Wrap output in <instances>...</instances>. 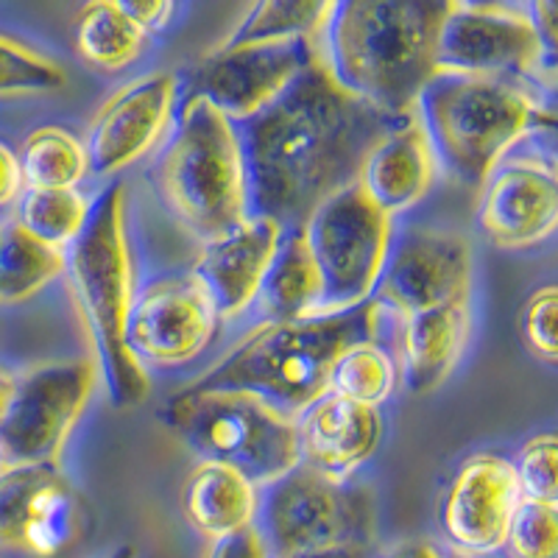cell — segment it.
I'll return each instance as SVG.
<instances>
[{
  "label": "cell",
  "instance_id": "cell-34",
  "mask_svg": "<svg viewBox=\"0 0 558 558\" xmlns=\"http://www.w3.org/2000/svg\"><path fill=\"white\" fill-rule=\"evenodd\" d=\"M556 311L558 296L556 288L545 286L533 291L520 313V336L533 357L545 363H556L558 343H556Z\"/></svg>",
  "mask_w": 558,
  "mask_h": 558
},
{
  "label": "cell",
  "instance_id": "cell-25",
  "mask_svg": "<svg viewBox=\"0 0 558 558\" xmlns=\"http://www.w3.org/2000/svg\"><path fill=\"white\" fill-rule=\"evenodd\" d=\"M84 531V502L78 492L59 472L45 483L28 506L20 550L51 558L76 545Z\"/></svg>",
  "mask_w": 558,
  "mask_h": 558
},
{
  "label": "cell",
  "instance_id": "cell-11",
  "mask_svg": "<svg viewBox=\"0 0 558 558\" xmlns=\"http://www.w3.org/2000/svg\"><path fill=\"white\" fill-rule=\"evenodd\" d=\"M93 361L45 363L14 380L12 400L0 416V441L14 466L59 463L70 430L76 427L96 388Z\"/></svg>",
  "mask_w": 558,
  "mask_h": 558
},
{
  "label": "cell",
  "instance_id": "cell-27",
  "mask_svg": "<svg viewBox=\"0 0 558 558\" xmlns=\"http://www.w3.org/2000/svg\"><path fill=\"white\" fill-rule=\"evenodd\" d=\"M336 3L322 0H263L248 9L221 45L286 43V39H318Z\"/></svg>",
  "mask_w": 558,
  "mask_h": 558
},
{
  "label": "cell",
  "instance_id": "cell-42",
  "mask_svg": "<svg viewBox=\"0 0 558 558\" xmlns=\"http://www.w3.org/2000/svg\"><path fill=\"white\" fill-rule=\"evenodd\" d=\"M9 470H14V463H12V458H9V452H7V447H3V441H0V477L7 475Z\"/></svg>",
  "mask_w": 558,
  "mask_h": 558
},
{
  "label": "cell",
  "instance_id": "cell-44",
  "mask_svg": "<svg viewBox=\"0 0 558 558\" xmlns=\"http://www.w3.org/2000/svg\"><path fill=\"white\" fill-rule=\"evenodd\" d=\"M441 558H472V556H463V553H456V556H441Z\"/></svg>",
  "mask_w": 558,
  "mask_h": 558
},
{
  "label": "cell",
  "instance_id": "cell-19",
  "mask_svg": "<svg viewBox=\"0 0 558 558\" xmlns=\"http://www.w3.org/2000/svg\"><path fill=\"white\" fill-rule=\"evenodd\" d=\"M282 232L268 218L248 216L227 235L202 243L191 277L204 288L218 318H235L252 305Z\"/></svg>",
  "mask_w": 558,
  "mask_h": 558
},
{
  "label": "cell",
  "instance_id": "cell-14",
  "mask_svg": "<svg viewBox=\"0 0 558 558\" xmlns=\"http://www.w3.org/2000/svg\"><path fill=\"white\" fill-rule=\"evenodd\" d=\"M216 327V307L191 274L162 277L134 296L126 347L140 366H179L202 355Z\"/></svg>",
  "mask_w": 558,
  "mask_h": 558
},
{
  "label": "cell",
  "instance_id": "cell-6",
  "mask_svg": "<svg viewBox=\"0 0 558 558\" xmlns=\"http://www.w3.org/2000/svg\"><path fill=\"white\" fill-rule=\"evenodd\" d=\"M154 184L173 218L202 243L248 218L235 126L202 98H184L177 129L154 166Z\"/></svg>",
  "mask_w": 558,
  "mask_h": 558
},
{
  "label": "cell",
  "instance_id": "cell-22",
  "mask_svg": "<svg viewBox=\"0 0 558 558\" xmlns=\"http://www.w3.org/2000/svg\"><path fill=\"white\" fill-rule=\"evenodd\" d=\"M257 500V486L243 475L218 463H198L182 488V514L193 531L218 542L254 525Z\"/></svg>",
  "mask_w": 558,
  "mask_h": 558
},
{
  "label": "cell",
  "instance_id": "cell-4",
  "mask_svg": "<svg viewBox=\"0 0 558 558\" xmlns=\"http://www.w3.org/2000/svg\"><path fill=\"white\" fill-rule=\"evenodd\" d=\"M62 254V274H68L87 332L96 343V368L107 386L109 402L118 411L140 405L148 393V375L126 347L134 274L123 182L107 184L89 202L82 232Z\"/></svg>",
  "mask_w": 558,
  "mask_h": 558
},
{
  "label": "cell",
  "instance_id": "cell-1",
  "mask_svg": "<svg viewBox=\"0 0 558 558\" xmlns=\"http://www.w3.org/2000/svg\"><path fill=\"white\" fill-rule=\"evenodd\" d=\"M408 121L349 96L316 57L260 114L232 123L248 216L299 229L324 198L355 184L377 140Z\"/></svg>",
  "mask_w": 558,
  "mask_h": 558
},
{
  "label": "cell",
  "instance_id": "cell-9",
  "mask_svg": "<svg viewBox=\"0 0 558 558\" xmlns=\"http://www.w3.org/2000/svg\"><path fill=\"white\" fill-rule=\"evenodd\" d=\"M299 229L322 279L316 316L366 305L391 246V218L368 202L355 182L324 198Z\"/></svg>",
  "mask_w": 558,
  "mask_h": 558
},
{
  "label": "cell",
  "instance_id": "cell-12",
  "mask_svg": "<svg viewBox=\"0 0 558 558\" xmlns=\"http://www.w3.org/2000/svg\"><path fill=\"white\" fill-rule=\"evenodd\" d=\"M316 57L313 39L218 45L196 64L184 98H202L229 123H243L277 101Z\"/></svg>",
  "mask_w": 558,
  "mask_h": 558
},
{
  "label": "cell",
  "instance_id": "cell-35",
  "mask_svg": "<svg viewBox=\"0 0 558 558\" xmlns=\"http://www.w3.org/2000/svg\"><path fill=\"white\" fill-rule=\"evenodd\" d=\"M129 20L143 34L148 32H162V28L171 23V17L177 14V7L168 3V0H118Z\"/></svg>",
  "mask_w": 558,
  "mask_h": 558
},
{
  "label": "cell",
  "instance_id": "cell-20",
  "mask_svg": "<svg viewBox=\"0 0 558 558\" xmlns=\"http://www.w3.org/2000/svg\"><path fill=\"white\" fill-rule=\"evenodd\" d=\"M433 177H436V159L413 114L400 129L377 140L372 151L363 157L355 182L368 202L391 218L422 202L430 191Z\"/></svg>",
  "mask_w": 558,
  "mask_h": 558
},
{
  "label": "cell",
  "instance_id": "cell-16",
  "mask_svg": "<svg viewBox=\"0 0 558 558\" xmlns=\"http://www.w3.org/2000/svg\"><path fill=\"white\" fill-rule=\"evenodd\" d=\"M179 87L173 73H146L107 98L87 129V168L112 177L157 146L171 121Z\"/></svg>",
  "mask_w": 558,
  "mask_h": 558
},
{
  "label": "cell",
  "instance_id": "cell-32",
  "mask_svg": "<svg viewBox=\"0 0 558 558\" xmlns=\"http://www.w3.org/2000/svg\"><path fill=\"white\" fill-rule=\"evenodd\" d=\"M502 547L511 558H558L556 502L520 500Z\"/></svg>",
  "mask_w": 558,
  "mask_h": 558
},
{
  "label": "cell",
  "instance_id": "cell-28",
  "mask_svg": "<svg viewBox=\"0 0 558 558\" xmlns=\"http://www.w3.org/2000/svg\"><path fill=\"white\" fill-rule=\"evenodd\" d=\"M397 388V366L377 341L343 349L327 377V391L355 405L380 408Z\"/></svg>",
  "mask_w": 558,
  "mask_h": 558
},
{
  "label": "cell",
  "instance_id": "cell-18",
  "mask_svg": "<svg viewBox=\"0 0 558 558\" xmlns=\"http://www.w3.org/2000/svg\"><path fill=\"white\" fill-rule=\"evenodd\" d=\"M299 463L330 481H347L372 458L383 436L380 411L324 391L293 416Z\"/></svg>",
  "mask_w": 558,
  "mask_h": 558
},
{
  "label": "cell",
  "instance_id": "cell-7",
  "mask_svg": "<svg viewBox=\"0 0 558 558\" xmlns=\"http://www.w3.org/2000/svg\"><path fill=\"white\" fill-rule=\"evenodd\" d=\"M159 418L198 463L227 466L252 486L266 488L299 463L291 418L248 393L184 388L168 397Z\"/></svg>",
  "mask_w": 558,
  "mask_h": 558
},
{
  "label": "cell",
  "instance_id": "cell-41",
  "mask_svg": "<svg viewBox=\"0 0 558 558\" xmlns=\"http://www.w3.org/2000/svg\"><path fill=\"white\" fill-rule=\"evenodd\" d=\"M12 391H14V377L7 375V372H0V416L7 411L9 400H12Z\"/></svg>",
  "mask_w": 558,
  "mask_h": 558
},
{
  "label": "cell",
  "instance_id": "cell-26",
  "mask_svg": "<svg viewBox=\"0 0 558 558\" xmlns=\"http://www.w3.org/2000/svg\"><path fill=\"white\" fill-rule=\"evenodd\" d=\"M17 162L26 191H76L89 173L84 146L59 126L34 129L20 148Z\"/></svg>",
  "mask_w": 558,
  "mask_h": 558
},
{
  "label": "cell",
  "instance_id": "cell-2",
  "mask_svg": "<svg viewBox=\"0 0 558 558\" xmlns=\"http://www.w3.org/2000/svg\"><path fill=\"white\" fill-rule=\"evenodd\" d=\"M447 0H347L322 32L324 68L349 96L391 118H413L436 76V37Z\"/></svg>",
  "mask_w": 558,
  "mask_h": 558
},
{
  "label": "cell",
  "instance_id": "cell-3",
  "mask_svg": "<svg viewBox=\"0 0 558 558\" xmlns=\"http://www.w3.org/2000/svg\"><path fill=\"white\" fill-rule=\"evenodd\" d=\"M377 324L380 307L372 299L332 316L263 324L187 388L248 393L293 422L299 411L327 391L330 368L343 349L375 341Z\"/></svg>",
  "mask_w": 558,
  "mask_h": 558
},
{
  "label": "cell",
  "instance_id": "cell-24",
  "mask_svg": "<svg viewBox=\"0 0 558 558\" xmlns=\"http://www.w3.org/2000/svg\"><path fill=\"white\" fill-rule=\"evenodd\" d=\"M146 34L123 14L118 0L87 3L76 20V51L89 68L118 73L140 59Z\"/></svg>",
  "mask_w": 558,
  "mask_h": 558
},
{
  "label": "cell",
  "instance_id": "cell-43",
  "mask_svg": "<svg viewBox=\"0 0 558 558\" xmlns=\"http://www.w3.org/2000/svg\"><path fill=\"white\" fill-rule=\"evenodd\" d=\"M107 558H137V550H134L132 545H123V547H118V550L109 553Z\"/></svg>",
  "mask_w": 558,
  "mask_h": 558
},
{
  "label": "cell",
  "instance_id": "cell-17",
  "mask_svg": "<svg viewBox=\"0 0 558 558\" xmlns=\"http://www.w3.org/2000/svg\"><path fill=\"white\" fill-rule=\"evenodd\" d=\"M558 223V184L550 166L517 159L483 184L477 227L492 246L520 252L545 243Z\"/></svg>",
  "mask_w": 558,
  "mask_h": 558
},
{
  "label": "cell",
  "instance_id": "cell-8",
  "mask_svg": "<svg viewBox=\"0 0 558 558\" xmlns=\"http://www.w3.org/2000/svg\"><path fill=\"white\" fill-rule=\"evenodd\" d=\"M254 527L268 558L330 547H372L377 531L375 497L366 486L330 481L296 463L268 483L257 500Z\"/></svg>",
  "mask_w": 558,
  "mask_h": 558
},
{
  "label": "cell",
  "instance_id": "cell-36",
  "mask_svg": "<svg viewBox=\"0 0 558 558\" xmlns=\"http://www.w3.org/2000/svg\"><path fill=\"white\" fill-rule=\"evenodd\" d=\"M207 558H268V556L257 527L248 525L243 527V531L232 533V536H223V539L213 542Z\"/></svg>",
  "mask_w": 558,
  "mask_h": 558
},
{
  "label": "cell",
  "instance_id": "cell-39",
  "mask_svg": "<svg viewBox=\"0 0 558 558\" xmlns=\"http://www.w3.org/2000/svg\"><path fill=\"white\" fill-rule=\"evenodd\" d=\"M386 558H441V553L430 545V542L422 539H408L400 542L397 547L386 553Z\"/></svg>",
  "mask_w": 558,
  "mask_h": 558
},
{
  "label": "cell",
  "instance_id": "cell-13",
  "mask_svg": "<svg viewBox=\"0 0 558 558\" xmlns=\"http://www.w3.org/2000/svg\"><path fill=\"white\" fill-rule=\"evenodd\" d=\"M472 246L456 232L405 229L388 246L372 302L413 316L430 307L470 299Z\"/></svg>",
  "mask_w": 558,
  "mask_h": 558
},
{
  "label": "cell",
  "instance_id": "cell-5",
  "mask_svg": "<svg viewBox=\"0 0 558 558\" xmlns=\"http://www.w3.org/2000/svg\"><path fill=\"white\" fill-rule=\"evenodd\" d=\"M413 114L436 166L470 191H483L525 134L550 126V112L520 82L458 73H436Z\"/></svg>",
  "mask_w": 558,
  "mask_h": 558
},
{
  "label": "cell",
  "instance_id": "cell-37",
  "mask_svg": "<svg viewBox=\"0 0 558 558\" xmlns=\"http://www.w3.org/2000/svg\"><path fill=\"white\" fill-rule=\"evenodd\" d=\"M533 26H536V34H539L542 53H545V68L553 78V70H556V20H558V7L556 3H536L531 7Z\"/></svg>",
  "mask_w": 558,
  "mask_h": 558
},
{
  "label": "cell",
  "instance_id": "cell-33",
  "mask_svg": "<svg viewBox=\"0 0 558 558\" xmlns=\"http://www.w3.org/2000/svg\"><path fill=\"white\" fill-rule=\"evenodd\" d=\"M556 456L558 441L553 433L527 438L517 452L511 470H514L517 488L522 500L533 502H556L558 481H556Z\"/></svg>",
  "mask_w": 558,
  "mask_h": 558
},
{
  "label": "cell",
  "instance_id": "cell-30",
  "mask_svg": "<svg viewBox=\"0 0 558 558\" xmlns=\"http://www.w3.org/2000/svg\"><path fill=\"white\" fill-rule=\"evenodd\" d=\"M59 475V463H23L0 477V547L20 550L34 495Z\"/></svg>",
  "mask_w": 558,
  "mask_h": 558
},
{
  "label": "cell",
  "instance_id": "cell-10",
  "mask_svg": "<svg viewBox=\"0 0 558 558\" xmlns=\"http://www.w3.org/2000/svg\"><path fill=\"white\" fill-rule=\"evenodd\" d=\"M433 59L436 73L550 82L531 9L506 3H447Z\"/></svg>",
  "mask_w": 558,
  "mask_h": 558
},
{
  "label": "cell",
  "instance_id": "cell-38",
  "mask_svg": "<svg viewBox=\"0 0 558 558\" xmlns=\"http://www.w3.org/2000/svg\"><path fill=\"white\" fill-rule=\"evenodd\" d=\"M23 193V173H20L17 154L0 143V209L17 202Z\"/></svg>",
  "mask_w": 558,
  "mask_h": 558
},
{
  "label": "cell",
  "instance_id": "cell-31",
  "mask_svg": "<svg viewBox=\"0 0 558 558\" xmlns=\"http://www.w3.org/2000/svg\"><path fill=\"white\" fill-rule=\"evenodd\" d=\"M68 76L59 62L32 51L17 39L0 37V96L17 93H53L64 87Z\"/></svg>",
  "mask_w": 558,
  "mask_h": 558
},
{
  "label": "cell",
  "instance_id": "cell-15",
  "mask_svg": "<svg viewBox=\"0 0 558 558\" xmlns=\"http://www.w3.org/2000/svg\"><path fill=\"white\" fill-rule=\"evenodd\" d=\"M520 500L511 461L492 452H475L452 475L438 522L458 553L472 558L488 556L506 545L508 525Z\"/></svg>",
  "mask_w": 558,
  "mask_h": 558
},
{
  "label": "cell",
  "instance_id": "cell-21",
  "mask_svg": "<svg viewBox=\"0 0 558 558\" xmlns=\"http://www.w3.org/2000/svg\"><path fill=\"white\" fill-rule=\"evenodd\" d=\"M470 299L402 316V380L411 393H427L450 377L470 338Z\"/></svg>",
  "mask_w": 558,
  "mask_h": 558
},
{
  "label": "cell",
  "instance_id": "cell-23",
  "mask_svg": "<svg viewBox=\"0 0 558 558\" xmlns=\"http://www.w3.org/2000/svg\"><path fill=\"white\" fill-rule=\"evenodd\" d=\"M254 302H257V311L266 316V324L302 322L318 313L322 279L313 266L302 229L282 232Z\"/></svg>",
  "mask_w": 558,
  "mask_h": 558
},
{
  "label": "cell",
  "instance_id": "cell-40",
  "mask_svg": "<svg viewBox=\"0 0 558 558\" xmlns=\"http://www.w3.org/2000/svg\"><path fill=\"white\" fill-rule=\"evenodd\" d=\"M282 558H372V547H330V550L293 553Z\"/></svg>",
  "mask_w": 558,
  "mask_h": 558
},
{
  "label": "cell",
  "instance_id": "cell-29",
  "mask_svg": "<svg viewBox=\"0 0 558 558\" xmlns=\"http://www.w3.org/2000/svg\"><path fill=\"white\" fill-rule=\"evenodd\" d=\"M89 202L78 191H23L17 227L43 246L64 252L87 221Z\"/></svg>",
  "mask_w": 558,
  "mask_h": 558
}]
</instances>
